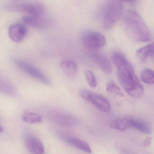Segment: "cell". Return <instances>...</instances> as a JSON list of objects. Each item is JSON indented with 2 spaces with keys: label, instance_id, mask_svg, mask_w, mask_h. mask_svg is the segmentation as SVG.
Masks as SVG:
<instances>
[{
  "label": "cell",
  "instance_id": "cell-7",
  "mask_svg": "<svg viewBox=\"0 0 154 154\" xmlns=\"http://www.w3.org/2000/svg\"><path fill=\"white\" fill-rule=\"evenodd\" d=\"M14 63L21 71L36 80L47 85H52L51 80L41 70L33 65L19 59H15Z\"/></svg>",
  "mask_w": 154,
  "mask_h": 154
},
{
  "label": "cell",
  "instance_id": "cell-17",
  "mask_svg": "<svg viewBox=\"0 0 154 154\" xmlns=\"http://www.w3.org/2000/svg\"><path fill=\"white\" fill-rule=\"evenodd\" d=\"M154 54V42L146 45L136 52V55L142 62L147 60Z\"/></svg>",
  "mask_w": 154,
  "mask_h": 154
},
{
  "label": "cell",
  "instance_id": "cell-9",
  "mask_svg": "<svg viewBox=\"0 0 154 154\" xmlns=\"http://www.w3.org/2000/svg\"><path fill=\"white\" fill-rule=\"evenodd\" d=\"M24 24L35 28H46L50 24V20L44 15L27 14L24 15L21 18Z\"/></svg>",
  "mask_w": 154,
  "mask_h": 154
},
{
  "label": "cell",
  "instance_id": "cell-19",
  "mask_svg": "<svg viewBox=\"0 0 154 154\" xmlns=\"http://www.w3.org/2000/svg\"><path fill=\"white\" fill-rule=\"evenodd\" d=\"M132 128L144 134H150L151 132L149 125L145 122L140 120L134 119Z\"/></svg>",
  "mask_w": 154,
  "mask_h": 154
},
{
  "label": "cell",
  "instance_id": "cell-23",
  "mask_svg": "<svg viewBox=\"0 0 154 154\" xmlns=\"http://www.w3.org/2000/svg\"><path fill=\"white\" fill-rule=\"evenodd\" d=\"M152 138L151 137H148L144 140L143 142V146L144 147L149 146L151 144Z\"/></svg>",
  "mask_w": 154,
  "mask_h": 154
},
{
  "label": "cell",
  "instance_id": "cell-15",
  "mask_svg": "<svg viewBox=\"0 0 154 154\" xmlns=\"http://www.w3.org/2000/svg\"><path fill=\"white\" fill-rule=\"evenodd\" d=\"M60 66L64 73L70 78H75L77 73V66L73 61L63 60L60 63Z\"/></svg>",
  "mask_w": 154,
  "mask_h": 154
},
{
  "label": "cell",
  "instance_id": "cell-11",
  "mask_svg": "<svg viewBox=\"0 0 154 154\" xmlns=\"http://www.w3.org/2000/svg\"><path fill=\"white\" fill-rule=\"evenodd\" d=\"M25 143L27 149L34 154H43L45 149L40 140L32 135H27L25 138Z\"/></svg>",
  "mask_w": 154,
  "mask_h": 154
},
{
  "label": "cell",
  "instance_id": "cell-14",
  "mask_svg": "<svg viewBox=\"0 0 154 154\" xmlns=\"http://www.w3.org/2000/svg\"><path fill=\"white\" fill-rule=\"evenodd\" d=\"M91 58L97 66L107 74H110L112 72L110 63L104 55L100 53L93 54Z\"/></svg>",
  "mask_w": 154,
  "mask_h": 154
},
{
  "label": "cell",
  "instance_id": "cell-21",
  "mask_svg": "<svg viewBox=\"0 0 154 154\" xmlns=\"http://www.w3.org/2000/svg\"><path fill=\"white\" fill-rule=\"evenodd\" d=\"M106 91L110 94L115 96H122L123 93L119 87L113 82L110 81L107 83L106 85Z\"/></svg>",
  "mask_w": 154,
  "mask_h": 154
},
{
  "label": "cell",
  "instance_id": "cell-16",
  "mask_svg": "<svg viewBox=\"0 0 154 154\" xmlns=\"http://www.w3.org/2000/svg\"><path fill=\"white\" fill-rule=\"evenodd\" d=\"M0 91L8 96H15L17 94V89L14 85L4 77L0 78Z\"/></svg>",
  "mask_w": 154,
  "mask_h": 154
},
{
  "label": "cell",
  "instance_id": "cell-12",
  "mask_svg": "<svg viewBox=\"0 0 154 154\" xmlns=\"http://www.w3.org/2000/svg\"><path fill=\"white\" fill-rule=\"evenodd\" d=\"M134 119L130 116L118 118L113 120L110 124V127L113 129L119 131H125L132 128Z\"/></svg>",
  "mask_w": 154,
  "mask_h": 154
},
{
  "label": "cell",
  "instance_id": "cell-22",
  "mask_svg": "<svg viewBox=\"0 0 154 154\" xmlns=\"http://www.w3.org/2000/svg\"><path fill=\"white\" fill-rule=\"evenodd\" d=\"M84 75L88 85L92 88H95L97 85V81L93 72L91 70H85L84 72Z\"/></svg>",
  "mask_w": 154,
  "mask_h": 154
},
{
  "label": "cell",
  "instance_id": "cell-20",
  "mask_svg": "<svg viewBox=\"0 0 154 154\" xmlns=\"http://www.w3.org/2000/svg\"><path fill=\"white\" fill-rule=\"evenodd\" d=\"M140 78L147 84L154 85V71L150 69H144L140 74Z\"/></svg>",
  "mask_w": 154,
  "mask_h": 154
},
{
  "label": "cell",
  "instance_id": "cell-5",
  "mask_svg": "<svg viewBox=\"0 0 154 154\" xmlns=\"http://www.w3.org/2000/svg\"><path fill=\"white\" fill-rule=\"evenodd\" d=\"M79 93L83 99L91 103L99 110L104 112L110 111L111 106L109 102L101 94L85 89L80 90Z\"/></svg>",
  "mask_w": 154,
  "mask_h": 154
},
{
  "label": "cell",
  "instance_id": "cell-6",
  "mask_svg": "<svg viewBox=\"0 0 154 154\" xmlns=\"http://www.w3.org/2000/svg\"><path fill=\"white\" fill-rule=\"evenodd\" d=\"M81 39L85 48L92 50L101 48L106 42V38L102 34L94 30H86L83 32Z\"/></svg>",
  "mask_w": 154,
  "mask_h": 154
},
{
  "label": "cell",
  "instance_id": "cell-13",
  "mask_svg": "<svg viewBox=\"0 0 154 154\" xmlns=\"http://www.w3.org/2000/svg\"><path fill=\"white\" fill-rule=\"evenodd\" d=\"M63 140L67 144L86 153H91V149L88 143L82 140L70 136L62 137Z\"/></svg>",
  "mask_w": 154,
  "mask_h": 154
},
{
  "label": "cell",
  "instance_id": "cell-3",
  "mask_svg": "<svg viewBox=\"0 0 154 154\" xmlns=\"http://www.w3.org/2000/svg\"><path fill=\"white\" fill-rule=\"evenodd\" d=\"M124 6L120 1H109L103 8L102 11L103 27L104 29L112 28L123 14Z\"/></svg>",
  "mask_w": 154,
  "mask_h": 154
},
{
  "label": "cell",
  "instance_id": "cell-18",
  "mask_svg": "<svg viewBox=\"0 0 154 154\" xmlns=\"http://www.w3.org/2000/svg\"><path fill=\"white\" fill-rule=\"evenodd\" d=\"M23 121L29 124H38L42 122V116L38 113L32 112H26L22 116Z\"/></svg>",
  "mask_w": 154,
  "mask_h": 154
},
{
  "label": "cell",
  "instance_id": "cell-8",
  "mask_svg": "<svg viewBox=\"0 0 154 154\" xmlns=\"http://www.w3.org/2000/svg\"><path fill=\"white\" fill-rule=\"evenodd\" d=\"M48 115L52 121L63 126L72 127L78 123L77 119L73 115L62 111H51Z\"/></svg>",
  "mask_w": 154,
  "mask_h": 154
},
{
  "label": "cell",
  "instance_id": "cell-4",
  "mask_svg": "<svg viewBox=\"0 0 154 154\" xmlns=\"http://www.w3.org/2000/svg\"><path fill=\"white\" fill-rule=\"evenodd\" d=\"M5 9L13 12H26L33 15H44L45 6L40 2L27 1H11L4 4Z\"/></svg>",
  "mask_w": 154,
  "mask_h": 154
},
{
  "label": "cell",
  "instance_id": "cell-2",
  "mask_svg": "<svg viewBox=\"0 0 154 154\" xmlns=\"http://www.w3.org/2000/svg\"><path fill=\"white\" fill-rule=\"evenodd\" d=\"M125 30L133 40L146 42L151 39L150 31L142 17L136 11H126L123 16Z\"/></svg>",
  "mask_w": 154,
  "mask_h": 154
},
{
  "label": "cell",
  "instance_id": "cell-1",
  "mask_svg": "<svg viewBox=\"0 0 154 154\" xmlns=\"http://www.w3.org/2000/svg\"><path fill=\"white\" fill-rule=\"evenodd\" d=\"M111 58L117 70L119 82L123 90L134 98L141 97L144 88L135 73L134 68L124 54L118 50L111 53Z\"/></svg>",
  "mask_w": 154,
  "mask_h": 154
},
{
  "label": "cell",
  "instance_id": "cell-10",
  "mask_svg": "<svg viewBox=\"0 0 154 154\" xmlns=\"http://www.w3.org/2000/svg\"><path fill=\"white\" fill-rule=\"evenodd\" d=\"M26 26L21 23H16L10 26L8 28V36L14 42H20L23 40L27 34Z\"/></svg>",
  "mask_w": 154,
  "mask_h": 154
}]
</instances>
